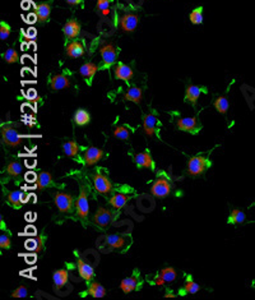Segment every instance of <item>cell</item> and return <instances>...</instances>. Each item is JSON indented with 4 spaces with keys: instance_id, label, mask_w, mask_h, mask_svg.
<instances>
[{
    "instance_id": "6da1fadb",
    "label": "cell",
    "mask_w": 255,
    "mask_h": 300,
    "mask_svg": "<svg viewBox=\"0 0 255 300\" xmlns=\"http://www.w3.org/2000/svg\"><path fill=\"white\" fill-rule=\"evenodd\" d=\"M1 139L9 147H18L22 143L23 136L18 133L14 124H4L1 127Z\"/></svg>"
},
{
    "instance_id": "7a4b0ae2",
    "label": "cell",
    "mask_w": 255,
    "mask_h": 300,
    "mask_svg": "<svg viewBox=\"0 0 255 300\" xmlns=\"http://www.w3.org/2000/svg\"><path fill=\"white\" fill-rule=\"evenodd\" d=\"M211 166V162L203 156L191 157L188 162V173L191 176H199Z\"/></svg>"
},
{
    "instance_id": "3957f363",
    "label": "cell",
    "mask_w": 255,
    "mask_h": 300,
    "mask_svg": "<svg viewBox=\"0 0 255 300\" xmlns=\"http://www.w3.org/2000/svg\"><path fill=\"white\" fill-rule=\"evenodd\" d=\"M171 193V184L166 178H158L151 187V194L156 198H165Z\"/></svg>"
},
{
    "instance_id": "277c9868",
    "label": "cell",
    "mask_w": 255,
    "mask_h": 300,
    "mask_svg": "<svg viewBox=\"0 0 255 300\" xmlns=\"http://www.w3.org/2000/svg\"><path fill=\"white\" fill-rule=\"evenodd\" d=\"M54 202L60 212L68 214L73 210V197L69 193H64V192H58L54 196Z\"/></svg>"
},
{
    "instance_id": "5b68a950",
    "label": "cell",
    "mask_w": 255,
    "mask_h": 300,
    "mask_svg": "<svg viewBox=\"0 0 255 300\" xmlns=\"http://www.w3.org/2000/svg\"><path fill=\"white\" fill-rule=\"evenodd\" d=\"M100 54H101L102 63H104L105 68L115 64L116 58H118V51H116L113 43H105V45H102L101 49H100Z\"/></svg>"
},
{
    "instance_id": "8992f818",
    "label": "cell",
    "mask_w": 255,
    "mask_h": 300,
    "mask_svg": "<svg viewBox=\"0 0 255 300\" xmlns=\"http://www.w3.org/2000/svg\"><path fill=\"white\" fill-rule=\"evenodd\" d=\"M93 187L100 194H109L113 192V184L109 180V178L104 174H95L93 176Z\"/></svg>"
},
{
    "instance_id": "52a82bcc",
    "label": "cell",
    "mask_w": 255,
    "mask_h": 300,
    "mask_svg": "<svg viewBox=\"0 0 255 300\" xmlns=\"http://www.w3.org/2000/svg\"><path fill=\"white\" fill-rule=\"evenodd\" d=\"M77 214L81 219H86L90 214V203H88V197L86 187L82 185L81 187V193H79L78 198H77Z\"/></svg>"
},
{
    "instance_id": "ba28073f",
    "label": "cell",
    "mask_w": 255,
    "mask_h": 300,
    "mask_svg": "<svg viewBox=\"0 0 255 300\" xmlns=\"http://www.w3.org/2000/svg\"><path fill=\"white\" fill-rule=\"evenodd\" d=\"M139 23V17L135 13H125L120 18V28L124 32H133L138 27Z\"/></svg>"
},
{
    "instance_id": "9c48e42d",
    "label": "cell",
    "mask_w": 255,
    "mask_h": 300,
    "mask_svg": "<svg viewBox=\"0 0 255 300\" xmlns=\"http://www.w3.org/2000/svg\"><path fill=\"white\" fill-rule=\"evenodd\" d=\"M93 221L100 228H108L111 222H113V214L109 210H106V208L100 207L97 210V212H96L95 217H93Z\"/></svg>"
},
{
    "instance_id": "30bf717a",
    "label": "cell",
    "mask_w": 255,
    "mask_h": 300,
    "mask_svg": "<svg viewBox=\"0 0 255 300\" xmlns=\"http://www.w3.org/2000/svg\"><path fill=\"white\" fill-rule=\"evenodd\" d=\"M63 32L68 40L78 37V35L81 33V23L77 19L67 20V23L63 27Z\"/></svg>"
},
{
    "instance_id": "8fae6325",
    "label": "cell",
    "mask_w": 255,
    "mask_h": 300,
    "mask_svg": "<svg viewBox=\"0 0 255 300\" xmlns=\"http://www.w3.org/2000/svg\"><path fill=\"white\" fill-rule=\"evenodd\" d=\"M104 151L100 150V148L97 147H90L87 148V151L84 152V156L83 160L84 162L87 165H90V166H92V165L97 164L99 161H101L102 159H104Z\"/></svg>"
},
{
    "instance_id": "7c38bea8",
    "label": "cell",
    "mask_w": 255,
    "mask_h": 300,
    "mask_svg": "<svg viewBox=\"0 0 255 300\" xmlns=\"http://www.w3.org/2000/svg\"><path fill=\"white\" fill-rule=\"evenodd\" d=\"M177 127L180 130H184V132H190L194 133L199 129V123H198L197 118L191 116V118H180L176 121Z\"/></svg>"
},
{
    "instance_id": "4fadbf2b",
    "label": "cell",
    "mask_w": 255,
    "mask_h": 300,
    "mask_svg": "<svg viewBox=\"0 0 255 300\" xmlns=\"http://www.w3.org/2000/svg\"><path fill=\"white\" fill-rule=\"evenodd\" d=\"M176 277H177V272L175 271L172 267H166V269H163L162 271H161L159 276H157L154 284H156L157 286H161L163 285V284L174 283V281L176 280Z\"/></svg>"
},
{
    "instance_id": "5bb4252c",
    "label": "cell",
    "mask_w": 255,
    "mask_h": 300,
    "mask_svg": "<svg viewBox=\"0 0 255 300\" xmlns=\"http://www.w3.org/2000/svg\"><path fill=\"white\" fill-rule=\"evenodd\" d=\"M115 78L120 79V81H125L129 82L131 78H133V69H131L130 66L127 65V64L119 63L118 65L115 66Z\"/></svg>"
},
{
    "instance_id": "9a60e30c",
    "label": "cell",
    "mask_w": 255,
    "mask_h": 300,
    "mask_svg": "<svg viewBox=\"0 0 255 300\" xmlns=\"http://www.w3.org/2000/svg\"><path fill=\"white\" fill-rule=\"evenodd\" d=\"M77 266H78L79 275H81V277L83 279V280L86 281L92 280L93 275H95V270H93V267L90 265V263L83 261L82 258H79L78 262H77Z\"/></svg>"
},
{
    "instance_id": "2e32d148",
    "label": "cell",
    "mask_w": 255,
    "mask_h": 300,
    "mask_svg": "<svg viewBox=\"0 0 255 300\" xmlns=\"http://www.w3.org/2000/svg\"><path fill=\"white\" fill-rule=\"evenodd\" d=\"M35 10L38 22L40 23H45V22L49 20L50 14H51V5L49 3L37 4V5H35Z\"/></svg>"
},
{
    "instance_id": "e0dca14e",
    "label": "cell",
    "mask_w": 255,
    "mask_h": 300,
    "mask_svg": "<svg viewBox=\"0 0 255 300\" xmlns=\"http://www.w3.org/2000/svg\"><path fill=\"white\" fill-rule=\"evenodd\" d=\"M50 86H51V88L54 91H60L65 90V88H69L70 82L67 75L56 74L54 75L51 78V81H50Z\"/></svg>"
},
{
    "instance_id": "ac0fdd59",
    "label": "cell",
    "mask_w": 255,
    "mask_h": 300,
    "mask_svg": "<svg viewBox=\"0 0 255 300\" xmlns=\"http://www.w3.org/2000/svg\"><path fill=\"white\" fill-rule=\"evenodd\" d=\"M68 279H69V274L67 270H59V271L54 272L52 275V280H54V289L56 290H61L64 286L67 285Z\"/></svg>"
},
{
    "instance_id": "d6986e66",
    "label": "cell",
    "mask_w": 255,
    "mask_h": 300,
    "mask_svg": "<svg viewBox=\"0 0 255 300\" xmlns=\"http://www.w3.org/2000/svg\"><path fill=\"white\" fill-rule=\"evenodd\" d=\"M156 124L157 118L153 114H147L143 119V132L147 134L148 137H153L156 133Z\"/></svg>"
},
{
    "instance_id": "ffe728a7",
    "label": "cell",
    "mask_w": 255,
    "mask_h": 300,
    "mask_svg": "<svg viewBox=\"0 0 255 300\" xmlns=\"http://www.w3.org/2000/svg\"><path fill=\"white\" fill-rule=\"evenodd\" d=\"M134 161H135V164L138 168L154 169V162H153V160H152L149 152L136 153L135 157H134Z\"/></svg>"
},
{
    "instance_id": "44dd1931",
    "label": "cell",
    "mask_w": 255,
    "mask_h": 300,
    "mask_svg": "<svg viewBox=\"0 0 255 300\" xmlns=\"http://www.w3.org/2000/svg\"><path fill=\"white\" fill-rule=\"evenodd\" d=\"M124 100H127V101H131L134 102V104H140L143 100L142 90H140L139 87H135V86L130 87V88L124 93Z\"/></svg>"
},
{
    "instance_id": "7402d4cb",
    "label": "cell",
    "mask_w": 255,
    "mask_h": 300,
    "mask_svg": "<svg viewBox=\"0 0 255 300\" xmlns=\"http://www.w3.org/2000/svg\"><path fill=\"white\" fill-rule=\"evenodd\" d=\"M67 52L70 58H81L84 54V46L81 41H72L68 43Z\"/></svg>"
},
{
    "instance_id": "603a6c76",
    "label": "cell",
    "mask_w": 255,
    "mask_h": 300,
    "mask_svg": "<svg viewBox=\"0 0 255 300\" xmlns=\"http://www.w3.org/2000/svg\"><path fill=\"white\" fill-rule=\"evenodd\" d=\"M200 95H202V90H200L199 87L194 86V84H189L185 91V100L188 102H191L195 106Z\"/></svg>"
},
{
    "instance_id": "cb8c5ba5",
    "label": "cell",
    "mask_w": 255,
    "mask_h": 300,
    "mask_svg": "<svg viewBox=\"0 0 255 300\" xmlns=\"http://www.w3.org/2000/svg\"><path fill=\"white\" fill-rule=\"evenodd\" d=\"M6 201H8V203L12 206V207L17 208L18 210V208H20L22 203L26 202V198H24V194L22 193V192L15 191V192H10V193L8 194Z\"/></svg>"
},
{
    "instance_id": "d4e9b609",
    "label": "cell",
    "mask_w": 255,
    "mask_h": 300,
    "mask_svg": "<svg viewBox=\"0 0 255 300\" xmlns=\"http://www.w3.org/2000/svg\"><path fill=\"white\" fill-rule=\"evenodd\" d=\"M129 198H130V197L127 196V194L124 193H116L111 197L109 203H110L114 208H116V210H120V208H123L125 205H127Z\"/></svg>"
},
{
    "instance_id": "484cf974",
    "label": "cell",
    "mask_w": 255,
    "mask_h": 300,
    "mask_svg": "<svg viewBox=\"0 0 255 300\" xmlns=\"http://www.w3.org/2000/svg\"><path fill=\"white\" fill-rule=\"evenodd\" d=\"M52 183V175L49 171H42L37 175V179H36V185H37L38 191H42L45 188L49 187Z\"/></svg>"
},
{
    "instance_id": "4316f807",
    "label": "cell",
    "mask_w": 255,
    "mask_h": 300,
    "mask_svg": "<svg viewBox=\"0 0 255 300\" xmlns=\"http://www.w3.org/2000/svg\"><path fill=\"white\" fill-rule=\"evenodd\" d=\"M106 243H108L109 247H111V248L114 249H122L127 246V240H125V238L115 234L106 237Z\"/></svg>"
},
{
    "instance_id": "83f0119b",
    "label": "cell",
    "mask_w": 255,
    "mask_h": 300,
    "mask_svg": "<svg viewBox=\"0 0 255 300\" xmlns=\"http://www.w3.org/2000/svg\"><path fill=\"white\" fill-rule=\"evenodd\" d=\"M136 285H138V279H136V276L127 277V279H124V280L120 283V289H122L125 294H129V293H131L133 290H135Z\"/></svg>"
},
{
    "instance_id": "f1b7e54d",
    "label": "cell",
    "mask_w": 255,
    "mask_h": 300,
    "mask_svg": "<svg viewBox=\"0 0 255 300\" xmlns=\"http://www.w3.org/2000/svg\"><path fill=\"white\" fill-rule=\"evenodd\" d=\"M24 247L28 251H33L36 253H40L44 249V239L41 237H36L35 239H28L24 243Z\"/></svg>"
},
{
    "instance_id": "f546056e",
    "label": "cell",
    "mask_w": 255,
    "mask_h": 300,
    "mask_svg": "<svg viewBox=\"0 0 255 300\" xmlns=\"http://www.w3.org/2000/svg\"><path fill=\"white\" fill-rule=\"evenodd\" d=\"M99 70V66L96 65L93 63H86L81 66V69H79V73L83 78H92L95 73Z\"/></svg>"
},
{
    "instance_id": "4dcf8cb0",
    "label": "cell",
    "mask_w": 255,
    "mask_h": 300,
    "mask_svg": "<svg viewBox=\"0 0 255 300\" xmlns=\"http://www.w3.org/2000/svg\"><path fill=\"white\" fill-rule=\"evenodd\" d=\"M63 152L69 157H76L79 152V146L77 142L68 141L63 144Z\"/></svg>"
},
{
    "instance_id": "1f68e13d",
    "label": "cell",
    "mask_w": 255,
    "mask_h": 300,
    "mask_svg": "<svg viewBox=\"0 0 255 300\" xmlns=\"http://www.w3.org/2000/svg\"><path fill=\"white\" fill-rule=\"evenodd\" d=\"M91 120V115L88 111L83 109L77 110L76 114H74V121H76V124L78 125H86L88 124Z\"/></svg>"
},
{
    "instance_id": "d6a6232c",
    "label": "cell",
    "mask_w": 255,
    "mask_h": 300,
    "mask_svg": "<svg viewBox=\"0 0 255 300\" xmlns=\"http://www.w3.org/2000/svg\"><path fill=\"white\" fill-rule=\"evenodd\" d=\"M213 106H215V109L217 110L218 113L226 114L227 111H229L230 102H229V100L225 97V96H220V97H217L215 100V104H213Z\"/></svg>"
},
{
    "instance_id": "836d02e7",
    "label": "cell",
    "mask_w": 255,
    "mask_h": 300,
    "mask_svg": "<svg viewBox=\"0 0 255 300\" xmlns=\"http://www.w3.org/2000/svg\"><path fill=\"white\" fill-rule=\"evenodd\" d=\"M88 294L93 298H104L106 295V290H105V288L101 284L92 283L90 289H88Z\"/></svg>"
},
{
    "instance_id": "e575fe53",
    "label": "cell",
    "mask_w": 255,
    "mask_h": 300,
    "mask_svg": "<svg viewBox=\"0 0 255 300\" xmlns=\"http://www.w3.org/2000/svg\"><path fill=\"white\" fill-rule=\"evenodd\" d=\"M245 219H247V216H245V214H244L243 211L235 208V210H232L231 215H230L229 222H231V224H235V225H239V224H243V222H245Z\"/></svg>"
},
{
    "instance_id": "d590c367",
    "label": "cell",
    "mask_w": 255,
    "mask_h": 300,
    "mask_svg": "<svg viewBox=\"0 0 255 300\" xmlns=\"http://www.w3.org/2000/svg\"><path fill=\"white\" fill-rule=\"evenodd\" d=\"M190 22L193 24H202L203 23V8L199 6V8H195L194 10H191L190 15Z\"/></svg>"
},
{
    "instance_id": "8d00e7d4",
    "label": "cell",
    "mask_w": 255,
    "mask_h": 300,
    "mask_svg": "<svg viewBox=\"0 0 255 300\" xmlns=\"http://www.w3.org/2000/svg\"><path fill=\"white\" fill-rule=\"evenodd\" d=\"M22 164L18 161H13L6 166V174L10 176H18L22 173Z\"/></svg>"
},
{
    "instance_id": "74e56055",
    "label": "cell",
    "mask_w": 255,
    "mask_h": 300,
    "mask_svg": "<svg viewBox=\"0 0 255 300\" xmlns=\"http://www.w3.org/2000/svg\"><path fill=\"white\" fill-rule=\"evenodd\" d=\"M3 59L6 61V63L13 64V63H17V61L19 60V56H18L17 50L12 49V47H9V49L4 52Z\"/></svg>"
},
{
    "instance_id": "f35d334b",
    "label": "cell",
    "mask_w": 255,
    "mask_h": 300,
    "mask_svg": "<svg viewBox=\"0 0 255 300\" xmlns=\"http://www.w3.org/2000/svg\"><path fill=\"white\" fill-rule=\"evenodd\" d=\"M113 0H97V9L101 12L102 15L108 17L110 14V5Z\"/></svg>"
},
{
    "instance_id": "ab89813d",
    "label": "cell",
    "mask_w": 255,
    "mask_h": 300,
    "mask_svg": "<svg viewBox=\"0 0 255 300\" xmlns=\"http://www.w3.org/2000/svg\"><path fill=\"white\" fill-rule=\"evenodd\" d=\"M114 137H116L118 139H122V141H127L130 137V132L124 125H120V127H118L114 130Z\"/></svg>"
},
{
    "instance_id": "60d3db41",
    "label": "cell",
    "mask_w": 255,
    "mask_h": 300,
    "mask_svg": "<svg viewBox=\"0 0 255 300\" xmlns=\"http://www.w3.org/2000/svg\"><path fill=\"white\" fill-rule=\"evenodd\" d=\"M185 292L188 293V294H197L198 292L200 290V286L198 285L197 283H194L193 280H190V279H188V281H186L185 284Z\"/></svg>"
},
{
    "instance_id": "b9f144b4",
    "label": "cell",
    "mask_w": 255,
    "mask_h": 300,
    "mask_svg": "<svg viewBox=\"0 0 255 300\" xmlns=\"http://www.w3.org/2000/svg\"><path fill=\"white\" fill-rule=\"evenodd\" d=\"M10 32H12V29H10V26L8 23H5V22L0 23V40H6L10 36Z\"/></svg>"
},
{
    "instance_id": "7bdbcfd3",
    "label": "cell",
    "mask_w": 255,
    "mask_h": 300,
    "mask_svg": "<svg viewBox=\"0 0 255 300\" xmlns=\"http://www.w3.org/2000/svg\"><path fill=\"white\" fill-rule=\"evenodd\" d=\"M28 295V292H27L26 286H19L13 292L12 297L13 298H26Z\"/></svg>"
},
{
    "instance_id": "ee69618b",
    "label": "cell",
    "mask_w": 255,
    "mask_h": 300,
    "mask_svg": "<svg viewBox=\"0 0 255 300\" xmlns=\"http://www.w3.org/2000/svg\"><path fill=\"white\" fill-rule=\"evenodd\" d=\"M0 248L1 249H9L10 248V239L8 235L3 234L0 237Z\"/></svg>"
},
{
    "instance_id": "f6af8a7d",
    "label": "cell",
    "mask_w": 255,
    "mask_h": 300,
    "mask_svg": "<svg viewBox=\"0 0 255 300\" xmlns=\"http://www.w3.org/2000/svg\"><path fill=\"white\" fill-rule=\"evenodd\" d=\"M67 3L70 4V5H78V4L82 3V0H67Z\"/></svg>"
},
{
    "instance_id": "bcb514c9",
    "label": "cell",
    "mask_w": 255,
    "mask_h": 300,
    "mask_svg": "<svg viewBox=\"0 0 255 300\" xmlns=\"http://www.w3.org/2000/svg\"><path fill=\"white\" fill-rule=\"evenodd\" d=\"M165 297H166V298H175V295L172 294V293H167V294H166Z\"/></svg>"
}]
</instances>
